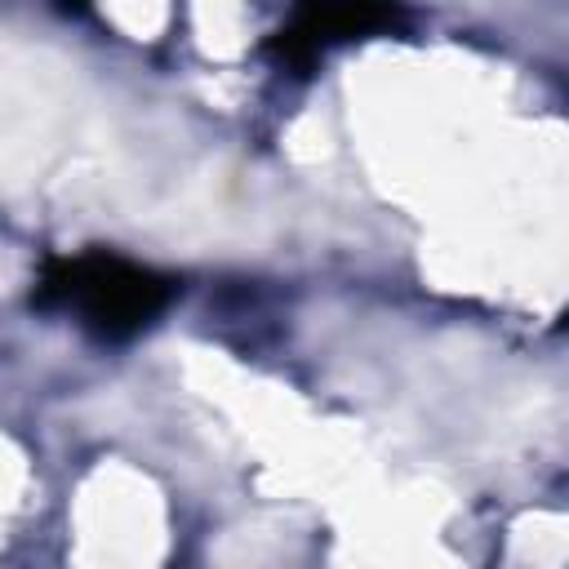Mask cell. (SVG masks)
<instances>
[{"label": "cell", "mask_w": 569, "mask_h": 569, "mask_svg": "<svg viewBox=\"0 0 569 569\" xmlns=\"http://www.w3.org/2000/svg\"><path fill=\"white\" fill-rule=\"evenodd\" d=\"M36 298L49 307H76L89 329L124 338L151 325V316L173 298V284L116 253H76L44 262Z\"/></svg>", "instance_id": "1"}, {"label": "cell", "mask_w": 569, "mask_h": 569, "mask_svg": "<svg viewBox=\"0 0 569 569\" xmlns=\"http://www.w3.org/2000/svg\"><path fill=\"white\" fill-rule=\"evenodd\" d=\"M396 0H302L298 27L289 31V53L307 58L325 40H351L369 27L391 22Z\"/></svg>", "instance_id": "2"}, {"label": "cell", "mask_w": 569, "mask_h": 569, "mask_svg": "<svg viewBox=\"0 0 569 569\" xmlns=\"http://www.w3.org/2000/svg\"><path fill=\"white\" fill-rule=\"evenodd\" d=\"M62 9H84V0H58Z\"/></svg>", "instance_id": "3"}]
</instances>
